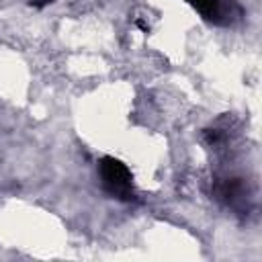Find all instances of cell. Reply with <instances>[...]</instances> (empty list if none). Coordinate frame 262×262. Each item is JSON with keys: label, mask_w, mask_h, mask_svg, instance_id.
Segmentation results:
<instances>
[{"label": "cell", "mask_w": 262, "mask_h": 262, "mask_svg": "<svg viewBox=\"0 0 262 262\" xmlns=\"http://www.w3.org/2000/svg\"><path fill=\"white\" fill-rule=\"evenodd\" d=\"M100 178H102V186L115 196H127L131 192V172L117 158H102Z\"/></svg>", "instance_id": "obj_1"}, {"label": "cell", "mask_w": 262, "mask_h": 262, "mask_svg": "<svg viewBox=\"0 0 262 262\" xmlns=\"http://www.w3.org/2000/svg\"><path fill=\"white\" fill-rule=\"evenodd\" d=\"M188 2L201 16L215 25H229L239 18L242 8L231 0H184Z\"/></svg>", "instance_id": "obj_2"}]
</instances>
